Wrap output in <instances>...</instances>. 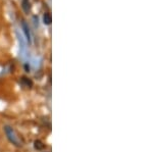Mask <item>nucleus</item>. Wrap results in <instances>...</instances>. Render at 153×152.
Listing matches in <instances>:
<instances>
[{"instance_id":"obj_5","label":"nucleus","mask_w":153,"mask_h":152,"mask_svg":"<svg viewBox=\"0 0 153 152\" xmlns=\"http://www.w3.org/2000/svg\"><path fill=\"white\" fill-rule=\"evenodd\" d=\"M34 147H35V149H37V150H42L45 147V145L40 140H36L34 142Z\"/></svg>"},{"instance_id":"obj_4","label":"nucleus","mask_w":153,"mask_h":152,"mask_svg":"<svg viewBox=\"0 0 153 152\" xmlns=\"http://www.w3.org/2000/svg\"><path fill=\"white\" fill-rule=\"evenodd\" d=\"M22 5H23V9L25 10V12H27V13L31 10V3L29 2V0H23Z\"/></svg>"},{"instance_id":"obj_3","label":"nucleus","mask_w":153,"mask_h":152,"mask_svg":"<svg viewBox=\"0 0 153 152\" xmlns=\"http://www.w3.org/2000/svg\"><path fill=\"white\" fill-rule=\"evenodd\" d=\"M51 22H52V16H51V13L47 12V13L44 14V16H43V23L45 24H50Z\"/></svg>"},{"instance_id":"obj_2","label":"nucleus","mask_w":153,"mask_h":152,"mask_svg":"<svg viewBox=\"0 0 153 152\" xmlns=\"http://www.w3.org/2000/svg\"><path fill=\"white\" fill-rule=\"evenodd\" d=\"M22 27H23V29H24V33H25V35H26V37H27V40H28L29 43H31V34H30V30H29L28 24H26V22H25V21L22 22Z\"/></svg>"},{"instance_id":"obj_1","label":"nucleus","mask_w":153,"mask_h":152,"mask_svg":"<svg viewBox=\"0 0 153 152\" xmlns=\"http://www.w3.org/2000/svg\"><path fill=\"white\" fill-rule=\"evenodd\" d=\"M4 131H5V134L7 136V138H8V140L11 142L12 144H14L16 146H22V142L19 140V136L16 134V132H14V130L10 128V127L6 126L5 128H4Z\"/></svg>"},{"instance_id":"obj_7","label":"nucleus","mask_w":153,"mask_h":152,"mask_svg":"<svg viewBox=\"0 0 153 152\" xmlns=\"http://www.w3.org/2000/svg\"><path fill=\"white\" fill-rule=\"evenodd\" d=\"M26 70L27 72H30V67H28V65H26Z\"/></svg>"},{"instance_id":"obj_6","label":"nucleus","mask_w":153,"mask_h":152,"mask_svg":"<svg viewBox=\"0 0 153 152\" xmlns=\"http://www.w3.org/2000/svg\"><path fill=\"white\" fill-rule=\"evenodd\" d=\"M22 84L26 85L27 87H32V85H33V83H32V81H31V80H29L28 78L23 77V78H22Z\"/></svg>"}]
</instances>
